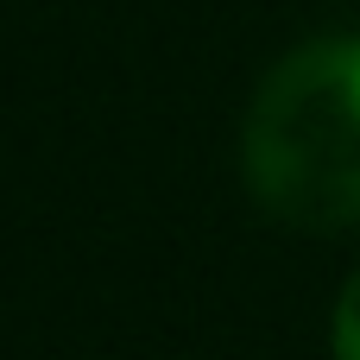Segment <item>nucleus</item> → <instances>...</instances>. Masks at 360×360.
<instances>
[{
  "mask_svg": "<svg viewBox=\"0 0 360 360\" xmlns=\"http://www.w3.org/2000/svg\"><path fill=\"white\" fill-rule=\"evenodd\" d=\"M240 171L285 228H360V38H316L272 63L240 120Z\"/></svg>",
  "mask_w": 360,
  "mask_h": 360,
  "instance_id": "nucleus-1",
  "label": "nucleus"
},
{
  "mask_svg": "<svg viewBox=\"0 0 360 360\" xmlns=\"http://www.w3.org/2000/svg\"><path fill=\"white\" fill-rule=\"evenodd\" d=\"M329 342H335V360H360V272L342 285V297H335Z\"/></svg>",
  "mask_w": 360,
  "mask_h": 360,
  "instance_id": "nucleus-2",
  "label": "nucleus"
}]
</instances>
